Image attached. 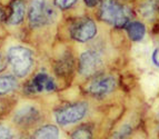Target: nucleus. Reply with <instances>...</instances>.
<instances>
[{
	"mask_svg": "<svg viewBox=\"0 0 159 139\" xmlns=\"http://www.w3.org/2000/svg\"><path fill=\"white\" fill-rule=\"evenodd\" d=\"M84 1H85V3L88 6V7H93V6L97 5L100 0H84Z\"/></svg>",
	"mask_w": 159,
	"mask_h": 139,
	"instance_id": "412c9836",
	"label": "nucleus"
},
{
	"mask_svg": "<svg viewBox=\"0 0 159 139\" xmlns=\"http://www.w3.org/2000/svg\"><path fill=\"white\" fill-rule=\"evenodd\" d=\"M56 90V83L49 75L40 72L36 75L29 83L27 85L26 91L28 94H40V92H50Z\"/></svg>",
	"mask_w": 159,
	"mask_h": 139,
	"instance_id": "6e6552de",
	"label": "nucleus"
},
{
	"mask_svg": "<svg viewBox=\"0 0 159 139\" xmlns=\"http://www.w3.org/2000/svg\"><path fill=\"white\" fill-rule=\"evenodd\" d=\"M71 66H72L71 60L69 61L68 58L61 59L60 61H59V64L57 65L56 70L59 75H66V74H68V72L71 70Z\"/></svg>",
	"mask_w": 159,
	"mask_h": 139,
	"instance_id": "f3484780",
	"label": "nucleus"
},
{
	"mask_svg": "<svg viewBox=\"0 0 159 139\" xmlns=\"http://www.w3.org/2000/svg\"><path fill=\"white\" fill-rule=\"evenodd\" d=\"M139 15L145 20H154L159 15V1L158 0H143L139 3Z\"/></svg>",
	"mask_w": 159,
	"mask_h": 139,
	"instance_id": "9b49d317",
	"label": "nucleus"
},
{
	"mask_svg": "<svg viewBox=\"0 0 159 139\" xmlns=\"http://www.w3.org/2000/svg\"><path fill=\"white\" fill-rule=\"evenodd\" d=\"M76 2H77V0H55V3H56L57 7L62 9V10L72 7Z\"/></svg>",
	"mask_w": 159,
	"mask_h": 139,
	"instance_id": "a211bd4d",
	"label": "nucleus"
},
{
	"mask_svg": "<svg viewBox=\"0 0 159 139\" xmlns=\"http://www.w3.org/2000/svg\"><path fill=\"white\" fill-rule=\"evenodd\" d=\"M25 3L21 0H16L12 3V8H11V15L8 19V24L11 26H17V25L21 24L25 18Z\"/></svg>",
	"mask_w": 159,
	"mask_h": 139,
	"instance_id": "f8f14e48",
	"label": "nucleus"
},
{
	"mask_svg": "<svg viewBox=\"0 0 159 139\" xmlns=\"http://www.w3.org/2000/svg\"><path fill=\"white\" fill-rule=\"evenodd\" d=\"M40 118V112L34 106H24L19 108L13 116V121L19 126H30L38 121Z\"/></svg>",
	"mask_w": 159,
	"mask_h": 139,
	"instance_id": "1a4fd4ad",
	"label": "nucleus"
},
{
	"mask_svg": "<svg viewBox=\"0 0 159 139\" xmlns=\"http://www.w3.org/2000/svg\"><path fill=\"white\" fill-rule=\"evenodd\" d=\"M131 132H133V128L129 125H125L118 131H116L110 137V139H129V137L131 136Z\"/></svg>",
	"mask_w": 159,
	"mask_h": 139,
	"instance_id": "dca6fc26",
	"label": "nucleus"
},
{
	"mask_svg": "<svg viewBox=\"0 0 159 139\" xmlns=\"http://www.w3.org/2000/svg\"><path fill=\"white\" fill-rule=\"evenodd\" d=\"M59 129L55 125H45L34 131L32 139H58Z\"/></svg>",
	"mask_w": 159,
	"mask_h": 139,
	"instance_id": "ddd939ff",
	"label": "nucleus"
},
{
	"mask_svg": "<svg viewBox=\"0 0 159 139\" xmlns=\"http://www.w3.org/2000/svg\"><path fill=\"white\" fill-rule=\"evenodd\" d=\"M70 35L76 41L86 43L91 40L97 35V26L93 20L89 18L80 19L72 25L70 29Z\"/></svg>",
	"mask_w": 159,
	"mask_h": 139,
	"instance_id": "423d86ee",
	"label": "nucleus"
},
{
	"mask_svg": "<svg viewBox=\"0 0 159 139\" xmlns=\"http://www.w3.org/2000/svg\"><path fill=\"white\" fill-rule=\"evenodd\" d=\"M5 67H6L5 60H3V58H2V57L0 56V72H1L3 69H5Z\"/></svg>",
	"mask_w": 159,
	"mask_h": 139,
	"instance_id": "4be33fe9",
	"label": "nucleus"
},
{
	"mask_svg": "<svg viewBox=\"0 0 159 139\" xmlns=\"http://www.w3.org/2000/svg\"><path fill=\"white\" fill-rule=\"evenodd\" d=\"M116 79L114 76H99L89 83V86L87 87V91L91 96L100 98L112 92L116 88Z\"/></svg>",
	"mask_w": 159,
	"mask_h": 139,
	"instance_id": "0eeeda50",
	"label": "nucleus"
},
{
	"mask_svg": "<svg viewBox=\"0 0 159 139\" xmlns=\"http://www.w3.org/2000/svg\"><path fill=\"white\" fill-rule=\"evenodd\" d=\"M157 119H158V123H159V112H158V116H157Z\"/></svg>",
	"mask_w": 159,
	"mask_h": 139,
	"instance_id": "b1692460",
	"label": "nucleus"
},
{
	"mask_svg": "<svg viewBox=\"0 0 159 139\" xmlns=\"http://www.w3.org/2000/svg\"><path fill=\"white\" fill-rule=\"evenodd\" d=\"M150 60L155 67L159 69V47H157V48H155L154 50L151 51Z\"/></svg>",
	"mask_w": 159,
	"mask_h": 139,
	"instance_id": "aec40b11",
	"label": "nucleus"
},
{
	"mask_svg": "<svg viewBox=\"0 0 159 139\" xmlns=\"http://www.w3.org/2000/svg\"><path fill=\"white\" fill-rule=\"evenodd\" d=\"M3 18V11L0 9V19H2Z\"/></svg>",
	"mask_w": 159,
	"mask_h": 139,
	"instance_id": "5701e85b",
	"label": "nucleus"
},
{
	"mask_svg": "<svg viewBox=\"0 0 159 139\" xmlns=\"http://www.w3.org/2000/svg\"><path fill=\"white\" fill-rule=\"evenodd\" d=\"M126 31H127V35L130 40L134 43H139V41L143 40V38L146 37L147 27L143 21L131 20L126 26Z\"/></svg>",
	"mask_w": 159,
	"mask_h": 139,
	"instance_id": "9d476101",
	"label": "nucleus"
},
{
	"mask_svg": "<svg viewBox=\"0 0 159 139\" xmlns=\"http://www.w3.org/2000/svg\"><path fill=\"white\" fill-rule=\"evenodd\" d=\"M87 111L88 104L86 101L75 102L57 109L55 111V118L60 126H68L81 120Z\"/></svg>",
	"mask_w": 159,
	"mask_h": 139,
	"instance_id": "7ed1b4c3",
	"label": "nucleus"
},
{
	"mask_svg": "<svg viewBox=\"0 0 159 139\" xmlns=\"http://www.w3.org/2000/svg\"><path fill=\"white\" fill-rule=\"evenodd\" d=\"M158 1H159V0H158Z\"/></svg>",
	"mask_w": 159,
	"mask_h": 139,
	"instance_id": "393cba45",
	"label": "nucleus"
},
{
	"mask_svg": "<svg viewBox=\"0 0 159 139\" xmlns=\"http://www.w3.org/2000/svg\"><path fill=\"white\" fill-rule=\"evenodd\" d=\"M102 68V58L100 54L95 50H87L82 52L79 58V74L84 77L96 75Z\"/></svg>",
	"mask_w": 159,
	"mask_h": 139,
	"instance_id": "39448f33",
	"label": "nucleus"
},
{
	"mask_svg": "<svg viewBox=\"0 0 159 139\" xmlns=\"http://www.w3.org/2000/svg\"><path fill=\"white\" fill-rule=\"evenodd\" d=\"M12 134L7 126L0 125V139H11Z\"/></svg>",
	"mask_w": 159,
	"mask_h": 139,
	"instance_id": "6ab92c4d",
	"label": "nucleus"
},
{
	"mask_svg": "<svg viewBox=\"0 0 159 139\" xmlns=\"http://www.w3.org/2000/svg\"><path fill=\"white\" fill-rule=\"evenodd\" d=\"M18 86L16 77L13 76H1L0 77V96L7 95L13 91Z\"/></svg>",
	"mask_w": 159,
	"mask_h": 139,
	"instance_id": "4468645a",
	"label": "nucleus"
},
{
	"mask_svg": "<svg viewBox=\"0 0 159 139\" xmlns=\"http://www.w3.org/2000/svg\"><path fill=\"white\" fill-rule=\"evenodd\" d=\"M133 11L126 5L116 0H102L100 7V18L115 28H126L131 21Z\"/></svg>",
	"mask_w": 159,
	"mask_h": 139,
	"instance_id": "f257e3e1",
	"label": "nucleus"
},
{
	"mask_svg": "<svg viewBox=\"0 0 159 139\" xmlns=\"http://www.w3.org/2000/svg\"><path fill=\"white\" fill-rule=\"evenodd\" d=\"M72 139H93V129L90 126L84 125L78 127L71 135Z\"/></svg>",
	"mask_w": 159,
	"mask_h": 139,
	"instance_id": "2eb2a0df",
	"label": "nucleus"
},
{
	"mask_svg": "<svg viewBox=\"0 0 159 139\" xmlns=\"http://www.w3.org/2000/svg\"><path fill=\"white\" fill-rule=\"evenodd\" d=\"M55 18V12L46 0H32L29 9V22L31 27L38 28L50 24Z\"/></svg>",
	"mask_w": 159,
	"mask_h": 139,
	"instance_id": "20e7f679",
	"label": "nucleus"
},
{
	"mask_svg": "<svg viewBox=\"0 0 159 139\" xmlns=\"http://www.w3.org/2000/svg\"><path fill=\"white\" fill-rule=\"evenodd\" d=\"M7 59L17 77H25L30 72L34 65V58L30 49L24 46L10 47L7 54Z\"/></svg>",
	"mask_w": 159,
	"mask_h": 139,
	"instance_id": "f03ea898",
	"label": "nucleus"
}]
</instances>
